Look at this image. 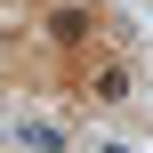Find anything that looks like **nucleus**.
Listing matches in <instances>:
<instances>
[{"mask_svg":"<svg viewBox=\"0 0 153 153\" xmlns=\"http://www.w3.org/2000/svg\"><path fill=\"white\" fill-rule=\"evenodd\" d=\"M48 32H56L65 48H81V40H89V8H56V16H48Z\"/></svg>","mask_w":153,"mask_h":153,"instance_id":"nucleus-1","label":"nucleus"},{"mask_svg":"<svg viewBox=\"0 0 153 153\" xmlns=\"http://www.w3.org/2000/svg\"><path fill=\"white\" fill-rule=\"evenodd\" d=\"M97 97H105V105H129V73L105 65V73H97Z\"/></svg>","mask_w":153,"mask_h":153,"instance_id":"nucleus-2","label":"nucleus"}]
</instances>
